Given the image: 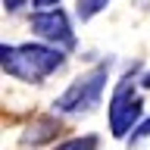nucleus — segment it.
<instances>
[{"label":"nucleus","instance_id":"1","mask_svg":"<svg viewBox=\"0 0 150 150\" xmlns=\"http://www.w3.org/2000/svg\"><path fill=\"white\" fill-rule=\"evenodd\" d=\"M69 53L63 47L44 44V41H31V44H0V66L3 72L13 75L16 81L25 84H41L53 72L66 69Z\"/></svg>","mask_w":150,"mask_h":150},{"label":"nucleus","instance_id":"2","mask_svg":"<svg viewBox=\"0 0 150 150\" xmlns=\"http://www.w3.org/2000/svg\"><path fill=\"white\" fill-rule=\"evenodd\" d=\"M106 81H110V59H103L100 66H94L84 75H78L53 100V112L56 116H88V112H94L103 100Z\"/></svg>","mask_w":150,"mask_h":150},{"label":"nucleus","instance_id":"3","mask_svg":"<svg viewBox=\"0 0 150 150\" xmlns=\"http://www.w3.org/2000/svg\"><path fill=\"white\" fill-rule=\"evenodd\" d=\"M138 69H141V63H134L131 72L116 81L112 97H110V134L116 141H128V134L144 119V97L138 94V84H134Z\"/></svg>","mask_w":150,"mask_h":150},{"label":"nucleus","instance_id":"4","mask_svg":"<svg viewBox=\"0 0 150 150\" xmlns=\"http://www.w3.org/2000/svg\"><path fill=\"white\" fill-rule=\"evenodd\" d=\"M28 28L38 41L44 44H53V47H63L66 53H75L78 50V38H75V28H72V19L63 6H53V9H31L28 13Z\"/></svg>","mask_w":150,"mask_h":150},{"label":"nucleus","instance_id":"5","mask_svg":"<svg viewBox=\"0 0 150 150\" xmlns=\"http://www.w3.org/2000/svg\"><path fill=\"white\" fill-rule=\"evenodd\" d=\"M59 131H63V122L56 119V112L53 116H41V119H35L31 125H25L22 144H25V147H44V144L59 138Z\"/></svg>","mask_w":150,"mask_h":150},{"label":"nucleus","instance_id":"6","mask_svg":"<svg viewBox=\"0 0 150 150\" xmlns=\"http://www.w3.org/2000/svg\"><path fill=\"white\" fill-rule=\"evenodd\" d=\"M53 150H100V134H75L69 141H59Z\"/></svg>","mask_w":150,"mask_h":150},{"label":"nucleus","instance_id":"7","mask_svg":"<svg viewBox=\"0 0 150 150\" xmlns=\"http://www.w3.org/2000/svg\"><path fill=\"white\" fill-rule=\"evenodd\" d=\"M106 6H110V0H75V16L81 19V22H88L97 13H103Z\"/></svg>","mask_w":150,"mask_h":150},{"label":"nucleus","instance_id":"8","mask_svg":"<svg viewBox=\"0 0 150 150\" xmlns=\"http://www.w3.org/2000/svg\"><path fill=\"white\" fill-rule=\"evenodd\" d=\"M147 138H150V116H144V119L138 122V128L128 134V141H125V144H128V147H138L141 141H147Z\"/></svg>","mask_w":150,"mask_h":150},{"label":"nucleus","instance_id":"9","mask_svg":"<svg viewBox=\"0 0 150 150\" xmlns=\"http://www.w3.org/2000/svg\"><path fill=\"white\" fill-rule=\"evenodd\" d=\"M25 6H31V0H3V9H6L9 16H16V13H22Z\"/></svg>","mask_w":150,"mask_h":150},{"label":"nucleus","instance_id":"10","mask_svg":"<svg viewBox=\"0 0 150 150\" xmlns=\"http://www.w3.org/2000/svg\"><path fill=\"white\" fill-rule=\"evenodd\" d=\"M59 6V0H31V9H53Z\"/></svg>","mask_w":150,"mask_h":150},{"label":"nucleus","instance_id":"11","mask_svg":"<svg viewBox=\"0 0 150 150\" xmlns=\"http://www.w3.org/2000/svg\"><path fill=\"white\" fill-rule=\"evenodd\" d=\"M138 84H141V88H144V91H147V88H150V69H144V75H141V78H138Z\"/></svg>","mask_w":150,"mask_h":150}]
</instances>
